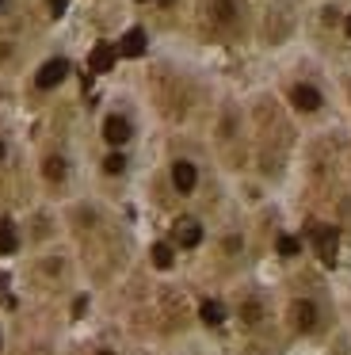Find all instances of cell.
<instances>
[{
	"label": "cell",
	"instance_id": "1",
	"mask_svg": "<svg viewBox=\"0 0 351 355\" xmlns=\"http://www.w3.org/2000/svg\"><path fill=\"white\" fill-rule=\"evenodd\" d=\"M309 233H313V248H317V256L332 268V263H336V248H340V233H336L332 225H313Z\"/></svg>",
	"mask_w": 351,
	"mask_h": 355
},
{
	"label": "cell",
	"instance_id": "2",
	"mask_svg": "<svg viewBox=\"0 0 351 355\" xmlns=\"http://www.w3.org/2000/svg\"><path fill=\"white\" fill-rule=\"evenodd\" d=\"M65 73H69V62H65V58H53V62H46L42 69H38L35 85L38 88H58L61 80H65Z\"/></svg>",
	"mask_w": 351,
	"mask_h": 355
},
{
	"label": "cell",
	"instance_id": "3",
	"mask_svg": "<svg viewBox=\"0 0 351 355\" xmlns=\"http://www.w3.org/2000/svg\"><path fill=\"white\" fill-rule=\"evenodd\" d=\"M114 58H119V50H114L111 42H99V46L88 54V69H92V73H111Z\"/></svg>",
	"mask_w": 351,
	"mask_h": 355
},
{
	"label": "cell",
	"instance_id": "4",
	"mask_svg": "<svg viewBox=\"0 0 351 355\" xmlns=\"http://www.w3.org/2000/svg\"><path fill=\"white\" fill-rule=\"evenodd\" d=\"M195 180H198V172H195V164L191 161H176L172 164V184H176V191H195Z\"/></svg>",
	"mask_w": 351,
	"mask_h": 355
},
{
	"label": "cell",
	"instance_id": "5",
	"mask_svg": "<svg viewBox=\"0 0 351 355\" xmlns=\"http://www.w3.org/2000/svg\"><path fill=\"white\" fill-rule=\"evenodd\" d=\"M103 138L111 141V146H126V141H130V123L122 115H111L103 123Z\"/></svg>",
	"mask_w": 351,
	"mask_h": 355
},
{
	"label": "cell",
	"instance_id": "6",
	"mask_svg": "<svg viewBox=\"0 0 351 355\" xmlns=\"http://www.w3.org/2000/svg\"><path fill=\"white\" fill-rule=\"evenodd\" d=\"M114 50H119L122 58H142V54H145V31H142V27L126 31V35H122V42H119Z\"/></svg>",
	"mask_w": 351,
	"mask_h": 355
},
{
	"label": "cell",
	"instance_id": "7",
	"mask_svg": "<svg viewBox=\"0 0 351 355\" xmlns=\"http://www.w3.org/2000/svg\"><path fill=\"white\" fill-rule=\"evenodd\" d=\"M290 100H294L298 111H317L320 103H325V100H320V92H317L313 85H298L294 92H290Z\"/></svg>",
	"mask_w": 351,
	"mask_h": 355
},
{
	"label": "cell",
	"instance_id": "8",
	"mask_svg": "<svg viewBox=\"0 0 351 355\" xmlns=\"http://www.w3.org/2000/svg\"><path fill=\"white\" fill-rule=\"evenodd\" d=\"M198 241H203V225L191 222V218H183V222H176V245L183 248H195Z\"/></svg>",
	"mask_w": 351,
	"mask_h": 355
},
{
	"label": "cell",
	"instance_id": "9",
	"mask_svg": "<svg viewBox=\"0 0 351 355\" xmlns=\"http://www.w3.org/2000/svg\"><path fill=\"white\" fill-rule=\"evenodd\" d=\"M294 324L302 332L317 329V306H313V302H294Z\"/></svg>",
	"mask_w": 351,
	"mask_h": 355
},
{
	"label": "cell",
	"instance_id": "10",
	"mask_svg": "<svg viewBox=\"0 0 351 355\" xmlns=\"http://www.w3.org/2000/svg\"><path fill=\"white\" fill-rule=\"evenodd\" d=\"M198 313H203L206 324H221V321H225V306H221V302H203Z\"/></svg>",
	"mask_w": 351,
	"mask_h": 355
},
{
	"label": "cell",
	"instance_id": "11",
	"mask_svg": "<svg viewBox=\"0 0 351 355\" xmlns=\"http://www.w3.org/2000/svg\"><path fill=\"white\" fill-rule=\"evenodd\" d=\"M15 248H19V237H15V230H12L8 222H0V252L12 256Z\"/></svg>",
	"mask_w": 351,
	"mask_h": 355
},
{
	"label": "cell",
	"instance_id": "12",
	"mask_svg": "<svg viewBox=\"0 0 351 355\" xmlns=\"http://www.w3.org/2000/svg\"><path fill=\"white\" fill-rule=\"evenodd\" d=\"M42 172H46V180H53V184H58V180L65 176V161H61V157H46Z\"/></svg>",
	"mask_w": 351,
	"mask_h": 355
},
{
	"label": "cell",
	"instance_id": "13",
	"mask_svg": "<svg viewBox=\"0 0 351 355\" xmlns=\"http://www.w3.org/2000/svg\"><path fill=\"white\" fill-rule=\"evenodd\" d=\"M153 263H157V268H172V248H168V245H153Z\"/></svg>",
	"mask_w": 351,
	"mask_h": 355
},
{
	"label": "cell",
	"instance_id": "14",
	"mask_svg": "<svg viewBox=\"0 0 351 355\" xmlns=\"http://www.w3.org/2000/svg\"><path fill=\"white\" fill-rule=\"evenodd\" d=\"M103 168L111 172V176H119V172L126 168V157H122V153H111V157H107V161H103Z\"/></svg>",
	"mask_w": 351,
	"mask_h": 355
},
{
	"label": "cell",
	"instance_id": "15",
	"mask_svg": "<svg viewBox=\"0 0 351 355\" xmlns=\"http://www.w3.org/2000/svg\"><path fill=\"white\" fill-rule=\"evenodd\" d=\"M298 248H302V245H298L294 237H279V252L282 256H298Z\"/></svg>",
	"mask_w": 351,
	"mask_h": 355
},
{
	"label": "cell",
	"instance_id": "16",
	"mask_svg": "<svg viewBox=\"0 0 351 355\" xmlns=\"http://www.w3.org/2000/svg\"><path fill=\"white\" fill-rule=\"evenodd\" d=\"M46 4H50V12H53V16H61V12L69 8V0H46Z\"/></svg>",
	"mask_w": 351,
	"mask_h": 355
},
{
	"label": "cell",
	"instance_id": "17",
	"mask_svg": "<svg viewBox=\"0 0 351 355\" xmlns=\"http://www.w3.org/2000/svg\"><path fill=\"white\" fill-rule=\"evenodd\" d=\"M343 31H348V35H351V16H348V24H343Z\"/></svg>",
	"mask_w": 351,
	"mask_h": 355
},
{
	"label": "cell",
	"instance_id": "18",
	"mask_svg": "<svg viewBox=\"0 0 351 355\" xmlns=\"http://www.w3.org/2000/svg\"><path fill=\"white\" fill-rule=\"evenodd\" d=\"M0 294H4V279H0Z\"/></svg>",
	"mask_w": 351,
	"mask_h": 355
},
{
	"label": "cell",
	"instance_id": "19",
	"mask_svg": "<svg viewBox=\"0 0 351 355\" xmlns=\"http://www.w3.org/2000/svg\"><path fill=\"white\" fill-rule=\"evenodd\" d=\"M0 161H4V146H0Z\"/></svg>",
	"mask_w": 351,
	"mask_h": 355
},
{
	"label": "cell",
	"instance_id": "20",
	"mask_svg": "<svg viewBox=\"0 0 351 355\" xmlns=\"http://www.w3.org/2000/svg\"><path fill=\"white\" fill-rule=\"evenodd\" d=\"M99 355H111V352H99Z\"/></svg>",
	"mask_w": 351,
	"mask_h": 355
},
{
	"label": "cell",
	"instance_id": "21",
	"mask_svg": "<svg viewBox=\"0 0 351 355\" xmlns=\"http://www.w3.org/2000/svg\"><path fill=\"white\" fill-rule=\"evenodd\" d=\"M0 8H4V0H0Z\"/></svg>",
	"mask_w": 351,
	"mask_h": 355
}]
</instances>
